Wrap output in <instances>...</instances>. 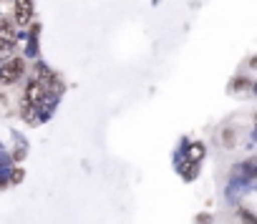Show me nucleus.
I'll return each mask as SVG.
<instances>
[{"label": "nucleus", "instance_id": "nucleus-1", "mask_svg": "<svg viewBox=\"0 0 257 224\" xmlns=\"http://www.w3.org/2000/svg\"><path fill=\"white\" fill-rule=\"evenodd\" d=\"M23 73H26V61L13 56V58H8L3 66H0V83H8V86H11V83H16Z\"/></svg>", "mask_w": 257, "mask_h": 224}, {"label": "nucleus", "instance_id": "nucleus-2", "mask_svg": "<svg viewBox=\"0 0 257 224\" xmlns=\"http://www.w3.org/2000/svg\"><path fill=\"white\" fill-rule=\"evenodd\" d=\"M46 96H48V91L38 83V81H31L28 86H26V103H31V106H38V103H43L46 101Z\"/></svg>", "mask_w": 257, "mask_h": 224}, {"label": "nucleus", "instance_id": "nucleus-3", "mask_svg": "<svg viewBox=\"0 0 257 224\" xmlns=\"http://www.w3.org/2000/svg\"><path fill=\"white\" fill-rule=\"evenodd\" d=\"M33 18V0H16V21L21 26H28Z\"/></svg>", "mask_w": 257, "mask_h": 224}, {"label": "nucleus", "instance_id": "nucleus-4", "mask_svg": "<svg viewBox=\"0 0 257 224\" xmlns=\"http://www.w3.org/2000/svg\"><path fill=\"white\" fill-rule=\"evenodd\" d=\"M13 53H16V41H3L0 38V58H13Z\"/></svg>", "mask_w": 257, "mask_h": 224}, {"label": "nucleus", "instance_id": "nucleus-5", "mask_svg": "<svg viewBox=\"0 0 257 224\" xmlns=\"http://www.w3.org/2000/svg\"><path fill=\"white\" fill-rule=\"evenodd\" d=\"M204 156V146L202 144H192L189 146V161H199Z\"/></svg>", "mask_w": 257, "mask_h": 224}, {"label": "nucleus", "instance_id": "nucleus-6", "mask_svg": "<svg viewBox=\"0 0 257 224\" xmlns=\"http://www.w3.org/2000/svg\"><path fill=\"white\" fill-rule=\"evenodd\" d=\"M11 179H13V181H21V179H23V171H21V169H16V171H13V176H11Z\"/></svg>", "mask_w": 257, "mask_h": 224}]
</instances>
